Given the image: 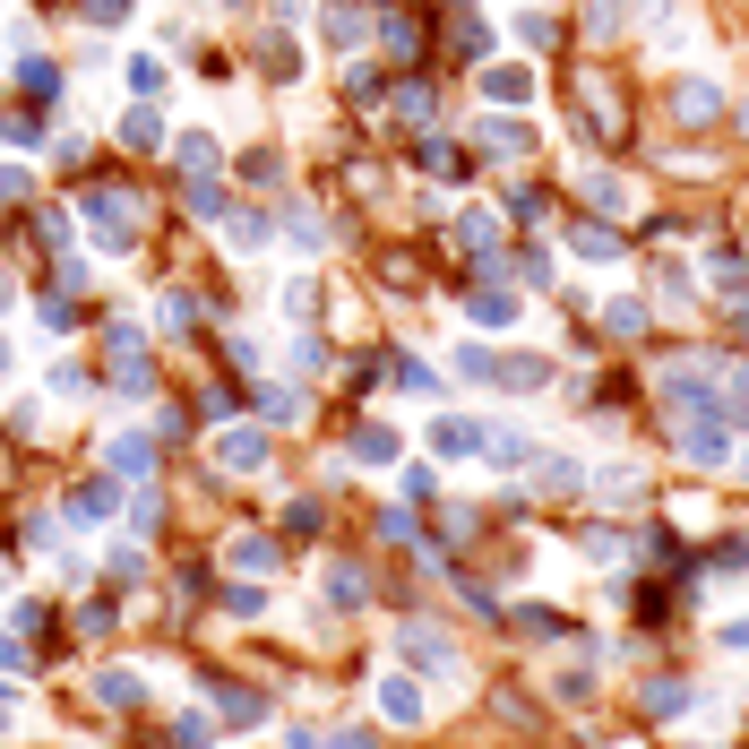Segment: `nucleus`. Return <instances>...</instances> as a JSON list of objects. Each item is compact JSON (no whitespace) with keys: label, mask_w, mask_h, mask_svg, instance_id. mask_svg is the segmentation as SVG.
<instances>
[{"label":"nucleus","mask_w":749,"mask_h":749,"mask_svg":"<svg viewBox=\"0 0 749 749\" xmlns=\"http://www.w3.org/2000/svg\"><path fill=\"white\" fill-rule=\"evenodd\" d=\"M113 138H122V147H164V122H155L147 104H129V113H122V129H113Z\"/></svg>","instance_id":"0eeeda50"},{"label":"nucleus","mask_w":749,"mask_h":749,"mask_svg":"<svg viewBox=\"0 0 749 749\" xmlns=\"http://www.w3.org/2000/svg\"><path fill=\"white\" fill-rule=\"evenodd\" d=\"M258 414H267V422H293V414H302V396H293V388H267V396H258Z\"/></svg>","instance_id":"bb28decb"},{"label":"nucleus","mask_w":749,"mask_h":749,"mask_svg":"<svg viewBox=\"0 0 749 749\" xmlns=\"http://www.w3.org/2000/svg\"><path fill=\"white\" fill-rule=\"evenodd\" d=\"M474 319H483V328H508V319H517V302H508V293H474Z\"/></svg>","instance_id":"393cba45"},{"label":"nucleus","mask_w":749,"mask_h":749,"mask_svg":"<svg viewBox=\"0 0 749 749\" xmlns=\"http://www.w3.org/2000/svg\"><path fill=\"white\" fill-rule=\"evenodd\" d=\"M586 122H595V138H621V104L604 96V78H586Z\"/></svg>","instance_id":"9d476101"},{"label":"nucleus","mask_w":749,"mask_h":749,"mask_svg":"<svg viewBox=\"0 0 749 749\" xmlns=\"http://www.w3.org/2000/svg\"><path fill=\"white\" fill-rule=\"evenodd\" d=\"M431 440H440L448 457H466V448H483V431H474V422H457V414H448V422H431Z\"/></svg>","instance_id":"dca6fc26"},{"label":"nucleus","mask_w":749,"mask_h":749,"mask_svg":"<svg viewBox=\"0 0 749 749\" xmlns=\"http://www.w3.org/2000/svg\"><path fill=\"white\" fill-rule=\"evenodd\" d=\"M586 199H595L604 216H621V207H629V199H621V181H612V173H595V181H586Z\"/></svg>","instance_id":"cd10ccee"},{"label":"nucleus","mask_w":749,"mask_h":749,"mask_svg":"<svg viewBox=\"0 0 749 749\" xmlns=\"http://www.w3.org/2000/svg\"><path fill=\"white\" fill-rule=\"evenodd\" d=\"M87 17H96V26H122V17H129V0H87Z\"/></svg>","instance_id":"2f4dec72"},{"label":"nucleus","mask_w":749,"mask_h":749,"mask_svg":"<svg viewBox=\"0 0 749 749\" xmlns=\"http://www.w3.org/2000/svg\"><path fill=\"white\" fill-rule=\"evenodd\" d=\"M724 637H733V646H749V621H733V629H724Z\"/></svg>","instance_id":"72a5a7b5"},{"label":"nucleus","mask_w":749,"mask_h":749,"mask_svg":"<svg viewBox=\"0 0 749 749\" xmlns=\"http://www.w3.org/2000/svg\"><path fill=\"white\" fill-rule=\"evenodd\" d=\"M87 225L104 250H138V216H129V190H87Z\"/></svg>","instance_id":"f257e3e1"},{"label":"nucleus","mask_w":749,"mask_h":749,"mask_svg":"<svg viewBox=\"0 0 749 749\" xmlns=\"http://www.w3.org/2000/svg\"><path fill=\"white\" fill-rule=\"evenodd\" d=\"M363 595H371V577H363V569H328V604H345V612H354Z\"/></svg>","instance_id":"f3484780"},{"label":"nucleus","mask_w":749,"mask_h":749,"mask_svg":"<svg viewBox=\"0 0 749 749\" xmlns=\"http://www.w3.org/2000/svg\"><path fill=\"white\" fill-rule=\"evenodd\" d=\"M216 457H225L233 474H250V466H267V440H258V431H233V440H225Z\"/></svg>","instance_id":"ddd939ff"},{"label":"nucleus","mask_w":749,"mask_h":749,"mask_svg":"<svg viewBox=\"0 0 749 749\" xmlns=\"http://www.w3.org/2000/svg\"><path fill=\"white\" fill-rule=\"evenodd\" d=\"M147 466H155V448H147L138 431H122V440H113V474H138V483H147Z\"/></svg>","instance_id":"f8f14e48"},{"label":"nucleus","mask_w":749,"mask_h":749,"mask_svg":"<svg viewBox=\"0 0 749 749\" xmlns=\"http://www.w3.org/2000/svg\"><path fill=\"white\" fill-rule=\"evenodd\" d=\"M216 129H181V173H216Z\"/></svg>","instance_id":"20e7f679"},{"label":"nucleus","mask_w":749,"mask_h":749,"mask_svg":"<svg viewBox=\"0 0 749 749\" xmlns=\"http://www.w3.org/2000/svg\"><path fill=\"white\" fill-rule=\"evenodd\" d=\"M483 96H499V104H525V96H534V78L508 61V69H483Z\"/></svg>","instance_id":"1a4fd4ad"},{"label":"nucleus","mask_w":749,"mask_h":749,"mask_svg":"<svg viewBox=\"0 0 749 749\" xmlns=\"http://www.w3.org/2000/svg\"><path fill=\"white\" fill-rule=\"evenodd\" d=\"M190 216H225V190L207 173H190Z\"/></svg>","instance_id":"412c9836"},{"label":"nucleus","mask_w":749,"mask_h":749,"mask_svg":"<svg viewBox=\"0 0 749 749\" xmlns=\"http://www.w3.org/2000/svg\"><path fill=\"white\" fill-rule=\"evenodd\" d=\"M337 749H371V733H337Z\"/></svg>","instance_id":"473e14b6"},{"label":"nucleus","mask_w":749,"mask_h":749,"mask_svg":"<svg viewBox=\"0 0 749 749\" xmlns=\"http://www.w3.org/2000/svg\"><path fill=\"white\" fill-rule=\"evenodd\" d=\"M396 113L405 122H431V87H396Z\"/></svg>","instance_id":"c756f323"},{"label":"nucleus","mask_w":749,"mask_h":749,"mask_svg":"<svg viewBox=\"0 0 749 749\" xmlns=\"http://www.w3.org/2000/svg\"><path fill=\"white\" fill-rule=\"evenodd\" d=\"M0 379H9V345H0Z\"/></svg>","instance_id":"f704fd0d"},{"label":"nucleus","mask_w":749,"mask_h":749,"mask_svg":"<svg viewBox=\"0 0 749 749\" xmlns=\"http://www.w3.org/2000/svg\"><path fill=\"white\" fill-rule=\"evenodd\" d=\"M474 138H483L492 155H525V147H534V129H525V122H483Z\"/></svg>","instance_id":"6e6552de"},{"label":"nucleus","mask_w":749,"mask_h":749,"mask_svg":"<svg viewBox=\"0 0 749 749\" xmlns=\"http://www.w3.org/2000/svg\"><path fill=\"white\" fill-rule=\"evenodd\" d=\"M379 707H388L396 724H414V715H422V689H414V681H379Z\"/></svg>","instance_id":"2eb2a0df"},{"label":"nucleus","mask_w":749,"mask_h":749,"mask_svg":"<svg viewBox=\"0 0 749 749\" xmlns=\"http://www.w3.org/2000/svg\"><path fill=\"white\" fill-rule=\"evenodd\" d=\"M225 233H233L242 250H258V242H267V216H258V207H242V216H225Z\"/></svg>","instance_id":"aec40b11"},{"label":"nucleus","mask_w":749,"mask_h":749,"mask_svg":"<svg viewBox=\"0 0 749 749\" xmlns=\"http://www.w3.org/2000/svg\"><path fill=\"white\" fill-rule=\"evenodd\" d=\"M113 499H122V483H78V492H69V517L96 525V517H113Z\"/></svg>","instance_id":"f03ea898"},{"label":"nucleus","mask_w":749,"mask_h":749,"mask_svg":"<svg viewBox=\"0 0 749 749\" xmlns=\"http://www.w3.org/2000/svg\"><path fill=\"white\" fill-rule=\"evenodd\" d=\"M577 250H586V258H612V250H621V242H612L604 225H577Z\"/></svg>","instance_id":"7c9ffc66"},{"label":"nucleus","mask_w":749,"mask_h":749,"mask_svg":"<svg viewBox=\"0 0 749 749\" xmlns=\"http://www.w3.org/2000/svg\"><path fill=\"white\" fill-rule=\"evenodd\" d=\"M122 78H129V96H138V104H147V96H164V61H155V52H129Z\"/></svg>","instance_id":"7ed1b4c3"},{"label":"nucleus","mask_w":749,"mask_h":749,"mask_svg":"<svg viewBox=\"0 0 749 749\" xmlns=\"http://www.w3.org/2000/svg\"><path fill=\"white\" fill-rule=\"evenodd\" d=\"M595 483H604V499H612V508H629V499H637V474H629V466H604Z\"/></svg>","instance_id":"5701e85b"},{"label":"nucleus","mask_w":749,"mask_h":749,"mask_svg":"<svg viewBox=\"0 0 749 749\" xmlns=\"http://www.w3.org/2000/svg\"><path fill=\"white\" fill-rule=\"evenodd\" d=\"M216 707H225V724H258V715H267V707L250 698L242 681H216Z\"/></svg>","instance_id":"9b49d317"},{"label":"nucleus","mask_w":749,"mask_h":749,"mask_svg":"<svg viewBox=\"0 0 749 749\" xmlns=\"http://www.w3.org/2000/svg\"><path fill=\"white\" fill-rule=\"evenodd\" d=\"M363 26H371L363 9H328V43H337V52H345V43H363Z\"/></svg>","instance_id":"a211bd4d"},{"label":"nucleus","mask_w":749,"mask_h":749,"mask_svg":"<svg viewBox=\"0 0 749 749\" xmlns=\"http://www.w3.org/2000/svg\"><path fill=\"white\" fill-rule=\"evenodd\" d=\"M388 448H396V440H388V431H379V422H371V431H354V457H363V466H379V457H388Z\"/></svg>","instance_id":"c85d7f7f"},{"label":"nucleus","mask_w":749,"mask_h":749,"mask_svg":"<svg viewBox=\"0 0 749 749\" xmlns=\"http://www.w3.org/2000/svg\"><path fill=\"white\" fill-rule=\"evenodd\" d=\"M689 707H698L689 681H655V689H646V715H689Z\"/></svg>","instance_id":"423d86ee"},{"label":"nucleus","mask_w":749,"mask_h":749,"mask_svg":"<svg viewBox=\"0 0 749 749\" xmlns=\"http://www.w3.org/2000/svg\"><path fill=\"white\" fill-rule=\"evenodd\" d=\"M405 655L422 663V672H448L457 655H448V637H431V629H405Z\"/></svg>","instance_id":"39448f33"},{"label":"nucleus","mask_w":749,"mask_h":749,"mask_svg":"<svg viewBox=\"0 0 749 749\" xmlns=\"http://www.w3.org/2000/svg\"><path fill=\"white\" fill-rule=\"evenodd\" d=\"M629 17H637V0H595V17H586V26H595V35H612V26H629Z\"/></svg>","instance_id":"b1692460"},{"label":"nucleus","mask_w":749,"mask_h":749,"mask_svg":"<svg viewBox=\"0 0 749 749\" xmlns=\"http://www.w3.org/2000/svg\"><path fill=\"white\" fill-rule=\"evenodd\" d=\"M138 698H147L138 672H104V707H138Z\"/></svg>","instance_id":"6ab92c4d"},{"label":"nucleus","mask_w":749,"mask_h":749,"mask_svg":"<svg viewBox=\"0 0 749 749\" xmlns=\"http://www.w3.org/2000/svg\"><path fill=\"white\" fill-rule=\"evenodd\" d=\"M233 560H242V569H276V543H267V534H242Z\"/></svg>","instance_id":"a878e982"},{"label":"nucleus","mask_w":749,"mask_h":749,"mask_svg":"<svg viewBox=\"0 0 749 749\" xmlns=\"http://www.w3.org/2000/svg\"><path fill=\"white\" fill-rule=\"evenodd\" d=\"M534 492H577V466H569V457H551V466H534Z\"/></svg>","instance_id":"4be33fe9"},{"label":"nucleus","mask_w":749,"mask_h":749,"mask_svg":"<svg viewBox=\"0 0 749 749\" xmlns=\"http://www.w3.org/2000/svg\"><path fill=\"white\" fill-rule=\"evenodd\" d=\"M715 113H724V96H715L707 78H689V87H681V122H715Z\"/></svg>","instance_id":"4468645a"}]
</instances>
